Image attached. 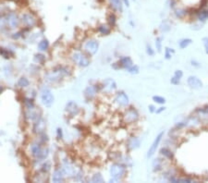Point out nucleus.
I'll list each match as a JSON object with an SVG mask.
<instances>
[{"instance_id": "1", "label": "nucleus", "mask_w": 208, "mask_h": 183, "mask_svg": "<svg viewBox=\"0 0 208 183\" xmlns=\"http://www.w3.org/2000/svg\"><path fill=\"white\" fill-rule=\"evenodd\" d=\"M31 151L32 156L37 159H40V160L46 158L47 156H48V150L45 147H42V145L37 143L32 144Z\"/></svg>"}, {"instance_id": "2", "label": "nucleus", "mask_w": 208, "mask_h": 183, "mask_svg": "<svg viewBox=\"0 0 208 183\" xmlns=\"http://www.w3.org/2000/svg\"><path fill=\"white\" fill-rule=\"evenodd\" d=\"M126 173V167L121 164L116 163L113 164L110 167V174L113 178V180H119L123 178Z\"/></svg>"}, {"instance_id": "3", "label": "nucleus", "mask_w": 208, "mask_h": 183, "mask_svg": "<svg viewBox=\"0 0 208 183\" xmlns=\"http://www.w3.org/2000/svg\"><path fill=\"white\" fill-rule=\"evenodd\" d=\"M68 74H69V69H67L66 68H59L47 74L46 80L48 82H58L63 76H66V75Z\"/></svg>"}, {"instance_id": "4", "label": "nucleus", "mask_w": 208, "mask_h": 183, "mask_svg": "<svg viewBox=\"0 0 208 183\" xmlns=\"http://www.w3.org/2000/svg\"><path fill=\"white\" fill-rule=\"evenodd\" d=\"M41 100H42V103L43 105L47 106V107H50L52 106L54 102V95L52 92L50 91V89L46 88V87H44L42 89L41 91Z\"/></svg>"}, {"instance_id": "5", "label": "nucleus", "mask_w": 208, "mask_h": 183, "mask_svg": "<svg viewBox=\"0 0 208 183\" xmlns=\"http://www.w3.org/2000/svg\"><path fill=\"white\" fill-rule=\"evenodd\" d=\"M138 119H139L138 111L134 108H132V107L130 109H128L123 116V121L127 124H131V123H133V122H136Z\"/></svg>"}, {"instance_id": "6", "label": "nucleus", "mask_w": 208, "mask_h": 183, "mask_svg": "<svg viewBox=\"0 0 208 183\" xmlns=\"http://www.w3.org/2000/svg\"><path fill=\"white\" fill-rule=\"evenodd\" d=\"M72 59H73V61L75 63L78 64L79 66H81V67H83V68L88 67L89 64H90L89 59L85 57L84 55H82V53H79V52L74 53L72 55Z\"/></svg>"}, {"instance_id": "7", "label": "nucleus", "mask_w": 208, "mask_h": 183, "mask_svg": "<svg viewBox=\"0 0 208 183\" xmlns=\"http://www.w3.org/2000/svg\"><path fill=\"white\" fill-rule=\"evenodd\" d=\"M7 21H8V27L10 29H15L20 24V19L18 15L14 12H10L7 15Z\"/></svg>"}, {"instance_id": "8", "label": "nucleus", "mask_w": 208, "mask_h": 183, "mask_svg": "<svg viewBox=\"0 0 208 183\" xmlns=\"http://www.w3.org/2000/svg\"><path fill=\"white\" fill-rule=\"evenodd\" d=\"M163 136H164V132L162 131V132H160V133L157 136V138L154 139L153 144L151 145V147H150L149 150H148V153H147V156H148V157H152L154 154V153L157 152V147H158V145H159L160 142H161Z\"/></svg>"}, {"instance_id": "9", "label": "nucleus", "mask_w": 208, "mask_h": 183, "mask_svg": "<svg viewBox=\"0 0 208 183\" xmlns=\"http://www.w3.org/2000/svg\"><path fill=\"white\" fill-rule=\"evenodd\" d=\"M98 47H99V44L95 40H89L84 45V49L86 50L90 55L95 54L98 51Z\"/></svg>"}, {"instance_id": "10", "label": "nucleus", "mask_w": 208, "mask_h": 183, "mask_svg": "<svg viewBox=\"0 0 208 183\" xmlns=\"http://www.w3.org/2000/svg\"><path fill=\"white\" fill-rule=\"evenodd\" d=\"M116 103L120 106H127L129 105V97L123 92H119V93H117L116 98H115Z\"/></svg>"}, {"instance_id": "11", "label": "nucleus", "mask_w": 208, "mask_h": 183, "mask_svg": "<svg viewBox=\"0 0 208 183\" xmlns=\"http://www.w3.org/2000/svg\"><path fill=\"white\" fill-rule=\"evenodd\" d=\"M189 86L192 89H200L203 87V82L201 80L196 76H190L187 80Z\"/></svg>"}, {"instance_id": "12", "label": "nucleus", "mask_w": 208, "mask_h": 183, "mask_svg": "<svg viewBox=\"0 0 208 183\" xmlns=\"http://www.w3.org/2000/svg\"><path fill=\"white\" fill-rule=\"evenodd\" d=\"M22 22L28 27H32L36 24V19L31 13H25L22 15Z\"/></svg>"}, {"instance_id": "13", "label": "nucleus", "mask_w": 208, "mask_h": 183, "mask_svg": "<svg viewBox=\"0 0 208 183\" xmlns=\"http://www.w3.org/2000/svg\"><path fill=\"white\" fill-rule=\"evenodd\" d=\"M104 91L106 93H111L113 91H115L117 89V84L114 82V80L112 79H106L105 82H104Z\"/></svg>"}, {"instance_id": "14", "label": "nucleus", "mask_w": 208, "mask_h": 183, "mask_svg": "<svg viewBox=\"0 0 208 183\" xmlns=\"http://www.w3.org/2000/svg\"><path fill=\"white\" fill-rule=\"evenodd\" d=\"M45 129V123L44 119H43L42 118H37L36 122L34 123V132L40 134L42 132H44Z\"/></svg>"}, {"instance_id": "15", "label": "nucleus", "mask_w": 208, "mask_h": 183, "mask_svg": "<svg viewBox=\"0 0 208 183\" xmlns=\"http://www.w3.org/2000/svg\"><path fill=\"white\" fill-rule=\"evenodd\" d=\"M66 111H67L70 116L73 117V116L77 115L79 113V107H78L76 103H74L73 101H70L67 104V106H66Z\"/></svg>"}, {"instance_id": "16", "label": "nucleus", "mask_w": 208, "mask_h": 183, "mask_svg": "<svg viewBox=\"0 0 208 183\" xmlns=\"http://www.w3.org/2000/svg\"><path fill=\"white\" fill-rule=\"evenodd\" d=\"M140 146V140L137 137H131L128 140V147L130 150H134L139 148Z\"/></svg>"}, {"instance_id": "17", "label": "nucleus", "mask_w": 208, "mask_h": 183, "mask_svg": "<svg viewBox=\"0 0 208 183\" xmlns=\"http://www.w3.org/2000/svg\"><path fill=\"white\" fill-rule=\"evenodd\" d=\"M97 93V88L95 86H88L84 91V95L89 99H92Z\"/></svg>"}, {"instance_id": "18", "label": "nucleus", "mask_w": 208, "mask_h": 183, "mask_svg": "<svg viewBox=\"0 0 208 183\" xmlns=\"http://www.w3.org/2000/svg\"><path fill=\"white\" fill-rule=\"evenodd\" d=\"M52 180H53L54 182H56V183L64 181V173L60 169H56L53 173Z\"/></svg>"}, {"instance_id": "19", "label": "nucleus", "mask_w": 208, "mask_h": 183, "mask_svg": "<svg viewBox=\"0 0 208 183\" xmlns=\"http://www.w3.org/2000/svg\"><path fill=\"white\" fill-rule=\"evenodd\" d=\"M120 63V67L122 68H125V69H129L130 68L131 66H133V63H132V60L129 58V57H124L122 58L119 61Z\"/></svg>"}, {"instance_id": "20", "label": "nucleus", "mask_w": 208, "mask_h": 183, "mask_svg": "<svg viewBox=\"0 0 208 183\" xmlns=\"http://www.w3.org/2000/svg\"><path fill=\"white\" fill-rule=\"evenodd\" d=\"M111 7L117 11H122V0H109Z\"/></svg>"}, {"instance_id": "21", "label": "nucleus", "mask_w": 208, "mask_h": 183, "mask_svg": "<svg viewBox=\"0 0 208 183\" xmlns=\"http://www.w3.org/2000/svg\"><path fill=\"white\" fill-rule=\"evenodd\" d=\"M29 84H30L29 80H28L27 78H25V77H21L18 81V86L21 87V88H25L27 86H29Z\"/></svg>"}, {"instance_id": "22", "label": "nucleus", "mask_w": 208, "mask_h": 183, "mask_svg": "<svg viewBox=\"0 0 208 183\" xmlns=\"http://www.w3.org/2000/svg\"><path fill=\"white\" fill-rule=\"evenodd\" d=\"M197 17H198V20L200 21H202V22L205 21L208 19V10H202L200 12H198Z\"/></svg>"}, {"instance_id": "23", "label": "nucleus", "mask_w": 208, "mask_h": 183, "mask_svg": "<svg viewBox=\"0 0 208 183\" xmlns=\"http://www.w3.org/2000/svg\"><path fill=\"white\" fill-rule=\"evenodd\" d=\"M170 29H171V23H170L168 21H164L162 22V24L160 25V30L164 32H168Z\"/></svg>"}, {"instance_id": "24", "label": "nucleus", "mask_w": 208, "mask_h": 183, "mask_svg": "<svg viewBox=\"0 0 208 183\" xmlns=\"http://www.w3.org/2000/svg\"><path fill=\"white\" fill-rule=\"evenodd\" d=\"M8 27V21H7V15L6 16H0V30H5Z\"/></svg>"}, {"instance_id": "25", "label": "nucleus", "mask_w": 208, "mask_h": 183, "mask_svg": "<svg viewBox=\"0 0 208 183\" xmlns=\"http://www.w3.org/2000/svg\"><path fill=\"white\" fill-rule=\"evenodd\" d=\"M38 47L41 51H46L49 47V43L47 40H42L38 44Z\"/></svg>"}, {"instance_id": "26", "label": "nucleus", "mask_w": 208, "mask_h": 183, "mask_svg": "<svg viewBox=\"0 0 208 183\" xmlns=\"http://www.w3.org/2000/svg\"><path fill=\"white\" fill-rule=\"evenodd\" d=\"M192 41L191 39H182L178 43V45H179V47H181V49H184V48H186L187 46L190 45L192 44Z\"/></svg>"}, {"instance_id": "27", "label": "nucleus", "mask_w": 208, "mask_h": 183, "mask_svg": "<svg viewBox=\"0 0 208 183\" xmlns=\"http://www.w3.org/2000/svg\"><path fill=\"white\" fill-rule=\"evenodd\" d=\"M160 153H161L165 157H167V158L170 159V160H171V159H173V154H172V152L169 151V150H167V148L161 149Z\"/></svg>"}, {"instance_id": "28", "label": "nucleus", "mask_w": 208, "mask_h": 183, "mask_svg": "<svg viewBox=\"0 0 208 183\" xmlns=\"http://www.w3.org/2000/svg\"><path fill=\"white\" fill-rule=\"evenodd\" d=\"M153 167H154V169L155 171H158L162 168V162L159 158L154 159V161L153 162Z\"/></svg>"}, {"instance_id": "29", "label": "nucleus", "mask_w": 208, "mask_h": 183, "mask_svg": "<svg viewBox=\"0 0 208 183\" xmlns=\"http://www.w3.org/2000/svg\"><path fill=\"white\" fill-rule=\"evenodd\" d=\"M98 31L101 32L102 34H110V28L107 27L106 25H101L100 27L98 28Z\"/></svg>"}, {"instance_id": "30", "label": "nucleus", "mask_w": 208, "mask_h": 183, "mask_svg": "<svg viewBox=\"0 0 208 183\" xmlns=\"http://www.w3.org/2000/svg\"><path fill=\"white\" fill-rule=\"evenodd\" d=\"M93 182H104V179L101 174H94L92 178Z\"/></svg>"}, {"instance_id": "31", "label": "nucleus", "mask_w": 208, "mask_h": 183, "mask_svg": "<svg viewBox=\"0 0 208 183\" xmlns=\"http://www.w3.org/2000/svg\"><path fill=\"white\" fill-rule=\"evenodd\" d=\"M153 100L155 102V103H157V104H165L166 103V99L161 96H154L153 97Z\"/></svg>"}, {"instance_id": "32", "label": "nucleus", "mask_w": 208, "mask_h": 183, "mask_svg": "<svg viewBox=\"0 0 208 183\" xmlns=\"http://www.w3.org/2000/svg\"><path fill=\"white\" fill-rule=\"evenodd\" d=\"M116 16L114 14H110L109 16H108V22H109V24L111 26H115L116 25Z\"/></svg>"}, {"instance_id": "33", "label": "nucleus", "mask_w": 208, "mask_h": 183, "mask_svg": "<svg viewBox=\"0 0 208 183\" xmlns=\"http://www.w3.org/2000/svg\"><path fill=\"white\" fill-rule=\"evenodd\" d=\"M186 14H187V11L185 9H178V10H176V16L179 19L183 18Z\"/></svg>"}, {"instance_id": "34", "label": "nucleus", "mask_w": 208, "mask_h": 183, "mask_svg": "<svg viewBox=\"0 0 208 183\" xmlns=\"http://www.w3.org/2000/svg\"><path fill=\"white\" fill-rule=\"evenodd\" d=\"M128 71L131 74H138L139 73V68L138 66H131L130 68L128 69Z\"/></svg>"}, {"instance_id": "35", "label": "nucleus", "mask_w": 208, "mask_h": 183, "mask_svg": "<svg viewBox=\"0 0 208 183\" xmlns=\"http://www.w3.org/2000/svg\"><path fill=\"white\" fill-rule=\"evenodd\" d=\"M162 38H160V37H158V38H157V40H155V45H157V49L158 52H161V49H162Z\"/></svg>"}, {"instance_id": "36", "label": "nucleus", "mask_w": 208, "mask_h": 183, "mask_svg": "<svg viewBox=\"0 0 208 183\" xmlns=\"http://www.w3.org/2000/svg\"><path fill=\"white\" fill-rule=\"evenodd\" d=\"M50 167H51V165H50V163L49 162H46L44 166H43V167H42V171L44 172V173H47L49 170H50Z\"/></svg>"}, {"instance_id": "37", "label": "nucleus", "mask_w": 208, "mask_h": 183, "mask_svg": "<svg viewBox=\"0 0 208 183\" xmlns=\"http://www.w3.org/2000/svg\"><path fill=\"white\" fill-rule=\"evenodd\" d=\"M170 82H171V83L174 84V85H178V84H179V82H181V79L176 77V76H174L171 79V81H170Z\"/></svg>"}, {"instance_id": "38", "label": "nucleus", "mask_w": 208, "mask_h": 183, "mask_svg": "<svg viewBox=\"0 0 208 183\" xmlns=\"http://www.w3.org/2000/svg\"><path fill=\"white\" fill-rule=\"evenodd\" d=\"M171 52L174 53V50H171L168 47L166 48V58L167 59H169L170 58H171Z\"/></svg>"}, {"instance_id": "39", "label": "nucleus", "mask_w": 208, "mask_h": 183, "mask_svg": "<svg viewBox=\"0 0 208 183\" xmlns=\"http://www.w3.org/2000/svg\"><path fill=\"white\" fill-rule=\"evenodd\" d=\"M146 51H147V54L149 55V56H153L154 55V50L152 49V47H151L150 45H147L146 46Z\"/></svg>"}, {"instance_id": "40", "label": "nucleus", "mask_w": 208, "mask_h": 183, "mask_svg": "<svg viewBox=\"0 0 208 183\" xmlns=\"http://www.w3.org/2000/svg\"><path fill=\"white\" fill-rule=\"evenodd\" d=\"M182 75H183V72L181 71V70H176V71H175V75H174V76H176V77H178V78L181 79V78L182 77Z\"/></svg>"}, {"instance_id": "41", "label": "nucleus", "mask_w": 208, "mask_h": 183, "mask_svg": "<svg viewBox=\"0 0 208 183\" xmlns=\"http://www.w3.org/2000/svg\"><path fill=\"white\" fill-rule=\"evenodd\" d=\"M35 60L36 61H39V62H41V61L43 60H45V57L43 55H37L36 56V58H35Z\"/></svg>"}, {"instance_id": "42", "label": "nucleus", "mask_w": 208, "mask_h": 183, "mask_svg": "<svg viewBox=\"0 0 208 183\" xmlns=\"http://www.w3.org/2000/svg\"><path fill=\"white\" fill-rule=\"evenodd\" d=\"M165 109H166V107H159V109L157 110V113H161V112L164 111Z\"/></svg>"}, {"instance_id": "43", "label": "nucleus", "mask_w": 208, "mask_h": 183, "mask_svg": "<svg viewBox=\"0 0 208 183\" xmlns=\"http://www.w3.org/2000/svg\"><path fill=\"white\" fill-rule=\"evenodd\" d=\"M149 109H150V112H154L155 110H154V106H149Z\"/></svg>"}, {"instance_id": "44", "label": "nucleus", "mask_w": 208, "mask_h": 183, "mask_svg": "<svg viewBox=\"0 0 208 183\" xmlns=\"http://www.w3.org/2000/svg\"><path fill=\"white\" fill-rule=\"evenodd\" d=\"M205 52H206V54H208V45H205Z\"/></svg>"}, {"instance_id": "45", "label": "nucleus", "mask_w": 208, "mask_h": 183, "mask_svg": "<svg viewBox=\"0 0 208 183\" xmlns=\"http://www.w3.org/2000/svg\"><path fill=\"white\" fill-rule=\"evenodd\" d=\"M204 41L205 45H208V38H204Z\"/></svg>"}, {"instance_id": "46", "label": "nucleus", "mask_w": 208, "mask_h": 183, "mask_svg": "<svg viewBox=\"0 0 208 183\" xmlns=\"http://www.w3.org/2000/svg\"><path fill=\"white\" fill-rule=\"evenodd\" d=\"M123 1H124V3L127 5V6H129V0H123Z\"/></svg>"}, {"instance_id": "47", "label": "nucleus", "mask_w": 208, "mask_h": 183, "mask_svg": "<svg viewBox=\"0 0 208 183\" xmlns=\"http://www.w3.org/2000/svg\"><path fill=\"white\" fill-rule=\"evenodd\" d=\"M3 91V88L1 87V86H0V93H1V92Z\"/></svg>"}, {"instance_id": "48", "label": "nucleus", "mask_w": 208, "mask_h": 183, "mask_svg": "<svg viewBox=\"0 0 208 183\" xmlns=\"http://www.w3.org/2000/svg\"><path fill=\"white\" fill-rule=\"evenodd\" d=\"M205 112H206V114L208 115V107H207V108H205Z\"/></svg>"}]
</instances>
